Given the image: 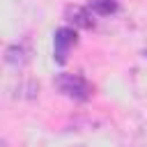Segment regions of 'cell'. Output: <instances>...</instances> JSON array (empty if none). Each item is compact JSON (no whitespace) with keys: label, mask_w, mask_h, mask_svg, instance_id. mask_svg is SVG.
<instances>
[{"label":"cell","mask_w":147,"mask_h":147,"mask_svg":"<svg viewBox=\"0 0 147 147\" xmlns=\"http://www.w3.org/2000/svg\"><path fill=\"white\" fill-rule=\"evenodd\" d=\"M78 44V34H76V28H69V25H62L55 30L53 34V57L57 64H64L67 57H69V51Z\"/></svg>","instance_id":"cell-2"},{"label":"cell","mask_w":147,"mask_h":147,"mask_svg":"<svg viewBox=\"0 0 147 147\" xmlns=\"http://www.w3.org/2000/svg\"><path fill=\"white\" fill-rule=\"evenodd\" d=\"M28 60H30V51H28L25 46H21V44H14V46H9V48L5 51V62L11 64L14 69L25 67Z\"/></svg>","instance_id":"cell-4"},{"label":"cell","mask_w":147,"mask_h":147,"mask_svg":"<svg viewBox=\"0 0 147 147\" xmlns=\"http://www.w3.org/2000/svg\"><path fill=\"white\" fill-rule=\"evenodd\" d=\"M0 147H7V145H5V142H2V140H0Z\"/></svg>","instance_id":"cell-6"},{"label":"cell","mask_w":147,"mask_h":147,"mask_svg":"<svg viewBox=\"0 0 147 147\" xmlns=\"http://www.w3.org/2000/svg\"><path fill=\"white\" fill-rule=\"evenodd\" d=\"M142 55H145V57H147V51H145V53H142Z\"/></svg>","instance_id":"cell-7"},{"label":"cell","mask_w":147,"mask_h":147,"mask_svg":"<svg viewBox=\"0 0 147 147\" xmlns=\"http://www.w3.org/2000/svg\"><path fill=\"white\" fill-rule=\"evenodd\" d=\"M55 87L64 94V96H69V99H74V101H87L90 96H92V92H94V87H92V83L83 76V74H57L55 76Z\"/></svg>","instance_id":"cell-1"},{"label":"cell","mask_w":147,"mask_h":147,"mask_svg":"<svg viewBox=\"0 0 147 147\" xmlns=\"http://www.w3.org/2000/svg\"><path fill=\"white\" fill-rule=\"evenodd\" d=\"M64 18H67L74 28H83V30H92V28H94V18H92L90 9H87V7H80V5H67Z\"/></svg>","instance_id":"cell-3"},{"label":"cell","mask_w":147,"mask_h":147,"mask_svg":"<svg viewBox=\"0 0 147 147\" xmlns=\"http://www.w3.org/2000/svg\"><path fill=\"white\" fill-rule=\"evenodd\" d=\"M90 9L94 14H101V16H108L117 9V2L115 0H90Z\"/></svg>","instance_id":"cell-5"}]
</instances>
